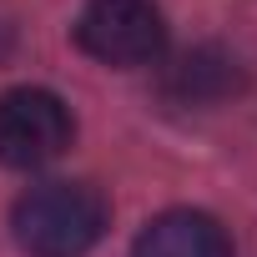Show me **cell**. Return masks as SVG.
I'll return each mask as SVG.
<instances>
[{
  "mask_svg": "<svg viewBox=\"0 0 257 257\" xmlns=\"http://www.w3.org/2000/svg\"><path fill=\"white\" fill-rule=\"evenodd\" d=\"M76 137L71 106L46 86H16L0 96V167L36 172L56 162Z\"/></svg>",
  "mask_w": 257,
  "mask_h": 257,
  "instance_id": "cell-3",
  "label": "cell"
},
{
  "mask_svg": "<svg viewBox=\"0 0 257 257\" xmlns=\"http://www.w3.org/2000/svg\"><path fill=\"white\" fill-rule=\"evenodd\" d=\"M106 222H111V207L101 187L66 182V177L31 187L11 212V232L26 257H86L106 237Z\"/></svg>",
  "mask_w": 257,
  "mask_h": 257,
  "instance_id": "cell-1",
  "label": "cell"
},
{
  "mask_svg": "<svg viewBox=\"0 0 257 257\" xmlns=\"http://www.w3.org/2000/svg\"><path fill=\"white\" fill-rule=\"evenodd\" d=\"M132 257H232V237L217 217L197 207H172L137 232Z\"/></svg>",
  "mask_w": 257,
  "mask_h": 257,
  "instance_id": "cell-4",
  "label": "cell"
},
{
  "mask_svg": "<svg viewBox=\"0 0 257 257\" xmlns=\"http://www.w3.org/2000/svg\"><path fill=\"white\" fill-rule=\"evenodd\" d=\"M232 91H242V66L222 46H192L167 71V96H177L182 106H212Z\"/></svg>",
  "mask_w": 257,
  "mask_h": 257,
  "instance_id": "cell-5",
  "label": "cell"
},
{
  "mask_svg": "<svg viewBox=\"0 0 257 257\" xmlns=\"http://www.w3.org/2000/svg\"><path fill=\"white\" fill-rule=\"evenodd\" d=\"M6 51H11V31H6V26H0V56H6Z\"/></svg>",
  "mask_w": 257,
  "mask_h": 257,
  "instance_id": "cell-6",
  "label": "cell"
},
{
  "mask_svg": "<svg viewBox=\"0 0 257 257\" xmlns=\"http://www.w3.org/2000/svg\"><path fill=\"white\" fill-rule=\"evenodd\" d=\"M76 46L116 71H137L162 61L167 21L152 0H86L76 16Z\"/></svg>",
  "mask_w": 257,
  "mask_h": 257,
  "instance_id": "cell-2",
  "label": "cell"
}]
</instances>
